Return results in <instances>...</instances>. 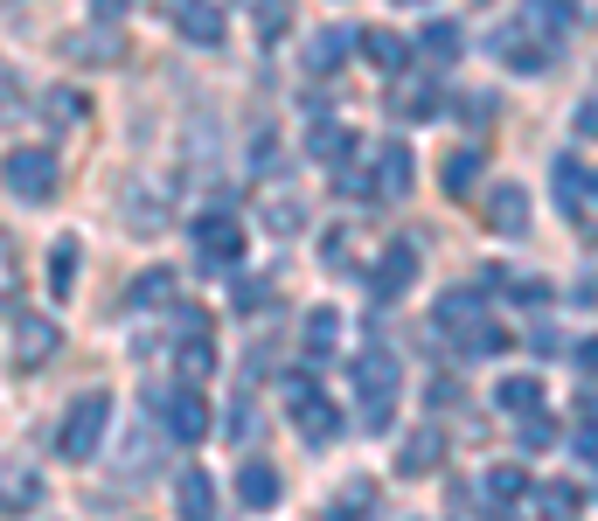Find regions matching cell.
I'll use <instances>...</instances> for the list:
<instances>
[{
	"instance_id": "51",
	"label": "cell",
	"mask_w": 598,
	"mask_h": 521,
	"mask_svg": "<svg viewBox=\"0 0 598 521\" xmlns=\"http://www.w3.org/2000/svg\"><path fill=\"white\" fill-rule=\"evenodd\" d=\"M591 195H598V181H591Z\"/></svg>"
},
{
	"instance_id": "43",
	"label": "cell",
	"mask_w": 598,
	"mask_h": 521,
	"mask_svg": "<svg viewBox=\"0 0 598 521\" xmlns=\"http://www.w3.org/2000/svg\"><path fill=\"white\" fill-rule=\"evenodd\" d=\"M334 188H342L348 202H362V195H376V174H362V167H334Z\"/></svg>"
},
{
	"instance_id": "18",
	"label": "cell",
	"mask_w": 598,
	"mask_h": 521,
	"mask_svg": "<svg viewBox=\"0 0 598 521\" xmlns=\"http://www.w3.org/2000/svg\"><path fill=\"white\" fill-rule=\"evenodd\" d=\"M63 57H70V63H119L125 42H119L112 21H98V29H84V35H63Z\"/></svg>"
},
{
	"instance_id": "24",
	"label": "cell",
	"mask_w": 598,
	"mask_h": 521,
	"mask_svg": "<svg viewBox=\"0 0 598 521\" xmlns=\"http://www.w3.org/2000/svg\"><path fill=\"white\" fill-rule=\"evenodd\" d=\"M362 57H369L383 76H411V49L389 35V29H376V35H362Z\"/></svg>"
},
{
	"instance_id": "29",
	"label": "cell",
	"mask_w": 598,
	"mask_h": 521,
	"mask_svg": "<svg viewBox=\"0 0 598 521\" xmlns=\"http://www.w3.org/2000/svg\"><path fill=\"white\" fill-rule=\"evenodd\" d=\"M174 369H181V382H202L216 369V341H174Z\"/></svg>"
},
{
	"instance_id": "39",
	"label": "cell",
	"mask_w": 598,
	"mask_h": 521,
	"mask_svg": "<svg viewBox=\"0 0 598 521\" xmlns=\"http://www.w3.org/2000/svg\"><path fill=\"white\" fill-rule=\"evenodd\" d=\"M125 223L161 229V223H168V202H161V195H133V202H125Z\"/></svg>"
},
{
	"instance_id": "7",
	"label": "cell",
	"mask_w": 598,
	"mask_h": 521,
	"mask_svg": "<svg viewBox=\"0 0 598 521\" xmlns=\"http://www.w3.org/2000/svg\"><path fill=\"white\" fill-rule=\"evenodd\" d=\"M480 223L501 229V237H523L529 229V188L523 181H494V188L480 195Z\"/></svg>"
},
{
	"instance_id": "11",
	"label": "cell",
	"mask_w": 598,
	"mask_h": 521,
	"mask_svg": "<svg viewBox=\"0 0 598 521\" xmlns=\"http://www.w3.org/2000/svg\"><path fill=\"white\" fill-rule=\"evenodd\" d=\"M494 57H501L515 76H543L557 49H550V42H536V35H523V29H501V35H494Z\"/></svg>"
},
{
	"instance_id": "27",
	"label": "cell",
	"mask_w": 598,
	"mask_h": 521,
	"mask_svg": "<svg viewBox=\"0 0 598 521\" xmlns=\"http://www.w3.org/2000/svg\"><path fill=\"white\" fill-rule=\"evenodd\" d=\"M342 57H348V29H321L314 42H306V70H314V76H334Z\"/></svg>"
},
{
	"instance_id": "12",
	"label": "cell",
	"mask_w": 598,
	"mask_h": 521,
	"mask_svg": "<svg viewBox=\"0 0 598 521\" xmlns=\"http://www.w3.org/2000/svg\"><path fill=\"white\" fill-rule=\"evenodd\" d=\"M432 320L446 327V334H474V327L487 320V299L474 293V285H453V293H446V299L432 306Z\"/></svg>"
},
{
	"instance_id": "8",
	"label": "cell",
	"mask_w": 598,
	"mask_h": 521,
	"mask_svg": "<svg viewBox=\"0 0 598 521\" xmlns=\"http://www.w3.org/2000/svg\"><path fill=\"white\" fill-rule=\"evenodd\" d=\"M8 341H14V369H42L49 355H57V327L42 320V313H8Z\"/></svg>"
},
{
	"instance_id": "31",
	"label": "cell",
	"mask_w": 598,
	"mask_h": 521,
	"mask_svg": "<svg viewBox=\"0 0 598 521\" xmlns=\"http://www.w3.org/2000/svg\"><path fill=\"white\" fill-rule=\"evenodd\" d=\"M536 508H543V514H550V521H570V514H578V508H585V493H578V487H570V480H550V487H536Z\"/></svg>"
},
{
	"instance_id": "13",
	"label": "cell",
	"mask_w": 598,
	"mask_h": 521,
	"mask_svg": "<svg viewBox=\"0 0 598 521\" xmlns=\"http://www.w3.org/2000/svg\"><path fill=\"white\" fill-rule=\"evenodd\" d=\"M480 174H487V153H480V146H453L446 161H438V181H446V195H453V202L474 195V188H480Z\"/></svg>"
},
{
	"instance_id": "21",
	"label": "cell",
	"mask_w": 598,
	"mask_h": 521,
	"mask_svg": "<svg viewBox=\"0 0 598 521\" xmlns=\"http://www.w3.org/2000/svg\"><path fill=\"white\" fill-rule=\"evenodd\" d=\"M306 153H314L321 167H348V153H355V140H348V125H334V119H321L314 133H306Z\"/></svg>"
},
{
	"instance_id": "35",
	"label": "cell",
	"mask_w": 598,
	"mask_h": 521,
	"mask_svg": "<svg viewBox=\"0 0 598 521\" xmlns=\"http://www.w3.org/2000/svg\"><path fill=\"white\" fill-rule=\"evenodd\" d=\"M251 21H257V35H285V21H293V0H244Z\"/></svg>"
},
{
	"instance_id": "17",
	"label": "cell",
	"mask_w": 598,
	"mask_h": 521,
	"mask_svg": "<svg viewBox=\"0 0 598 521\" xmlns=\"http://www.w3.org/2000/svg\"><path fill=\"white\" fill-rule=\"evenodd\" d=\"M438 459H446V438L425 425V431H411L404 446H397V473L404 480H425V473H438Z\"/></svg>"
},
{
	"instance_id": "30",
	"label": "cell",
	"mask_w": 598,
	"mask_h": 521,
	"mask_svg": "<svg viewBox=\"0 0 598 521\" xmlns=\"http://www.w3.org/2000/svg\"><path fill=\"white\" fill-rule=\"evenodd\" d=\"M36 501H42V480L29 473V466H8V521H21Z\"/></svg>"
},
{
	"instance_id": "4",
	"label": "cell",
	"mask_w": 598,
	"mask_h": 521,
	"mask_svg": "<svg viewBox=\"0 0 598 521\" xmlns=\"http://www.w3.org/2000/svg\"><path fill=\"white\" fill-rule=\"evenodd\" d=\"M285 410H293V431L306 446H334L342 438V410L314 389V376H285Z\"/></svg>"
},
{
	"instance_id": "20",
	"label": "cell",
	"mask_w": 598,
	"mask_h": 521,
	"mask_svg": "<svg viewBox=\"0 0 598 521\" xmlns=\"http://www.w3.org/2000/svg\"><path fill=\"white\" fill-rule=\"evenodd\" d=\"M494 403H501L515 425H523V417L543 410V376H501V382H494Z\"/></svg>"
},
{
	"instance_id": "2",
	"label": "cell",
	"mask_w": 598,
	"mask_h": 521,
	"mask_svg": "<svg viewBox=\"0 0 598 521\" xmlns=\"http://www.w3.org/2000/svg\"><path fill=\"white\" fill-rule=\"evenodd\" d=\"M105 425H112V389H84V397L70 403L63 431H57V452H63L70 466H84L98 446H105Z\"/></svg>"
},
{
	"instance_id": "40",
	"label": "cell",
	"mask_w": 598,
	"mask_h": 521,
	"mask_svg": "<svg viewBox=\"0 0 598 521\" xmlns=\"http://www.w3.org/2000/svg\"><path fill=\"white\" fill-rule=\"evenodd\" d=\"M508 293H515L523 313H543V306H550V278H508Z\"/></svg>"
},
{
	"instance_id": "14",
	"label": "cell",
	"mask_w": 598,
	"mask_h": 521,
	"mask_svg": "<svg viewBox=\"0 0 598 521\" xmlns=\"http://www.w3.org/2000/svg\"><path fill=\"white\" fill-rule=\"evenodd\" d=\"M278 493H285L278 466H265V459H244V466H237V501H244V508L265 514V508H278Z\"/></svg>"
},
{
	"instance_id": "16",
	"label": "cell",
	"mask_w": 598,
	"mask_h": 521,
	"mask_svg": "<svg viewBox=\"0 0 598 521\" xmlns=\"http://www.w3.org/2000/svg\"><path fill=\"white\" fill-rule=\"evenodd\" d=\"M389 112H397L404 125L432 119L438 112V76H397V84H389Z\"/></svg>"
},
{
	"instance_id": "36",
	"label": "cell",
	"mask_w": 598,
	"mask_h": 521,
	"mask_svg": "<svg viewBox=\"0 0 598 521\" xmlns=\"http://www.w3.org/2000/svg\"><path fill=\"white\" fill-rule=\"evenodd\" d=\"M585 188H591V181H578V161H557V202H564V216H578V208H585Z\"/></svg>"
},
{
	"instance_id": "34",
	"label": "cell",
	"mask_w": 598,
	"mask_h": 521,
	"mask_svg": "<svg viewBox=\"0 0 598 521\" xmlns=\"http://www.w3.org/2000/svg\"><path fill=\"white\" fill-rule=\"evenodd\" d=\"M529 14H536V29H550V35L578 29V8H570V0H529Z\"/></svg>"
},
{
	"instance_id": "33",
	"label": "cell",
	"mask_w": 598,
	"mask_h": 521,
	"mask_svg": "<svg viewBox=\"0 0 598 521\" xmlns=\"http://www.w3.org/2000/svg\"><path fill=\"white\" fill-rule=\"evenodd\" d=\"M251 431H257V403H251V382H244L237 397H230V417H223V438H237V446H244Z\"/></svg>"
},
{
	"instance_id": "23",
	"label": "cell",
	"mask_w": 598,
	"mask_h": 521,
	"mask_svg": "<svg viewBox=\"0 0 598 521\" xmlns=\"http://www.w3.org/2000/svg\"><path fill=\"white\" fill-rule=\"evenodd\" d=\"M181 35L202 42V49H216L223 42V14L210 8V0H181Z\"/></svg>"
},
{
	"instance_id": "48",
	"label": "cell",
	"mask_w": 598,
	"mask_h": 521,
	"mask_svg": "<svg viewBox=\"0 0 598 521\" xmlns=\"http://www.w3.org/2000/svg\"><path fill=\"white\" fill-rule=\"evenodd\" d=\"M251 161H257V167H272V161H278V146H272V133H257V140H251Z\"/></svg>"
},
{
	"instance_id": "3",
	"label": "cell",
	"mask_w": 598,
	"mask_h": 521,
	"mask_svg": "<svg viewBox=\"0 0 598 521\" xmlns=\"http://www.w3.org/2000/svg\"><path fill=\"white\" fill-rule=\"evenodd\" d=\"M153 403V425H161V438H174V446H195V438H210V403H202V382H181V389H161Z\"/></svg>"
},
{
	"instance_id": "42",
	"label": "cell",
	"mask_w": 598,
	"mask_h": 521,
	"mask_svg": "<svg viewBox=\"0 0 598 521\" xmlns=\"http://www.w3.org/2000/svg\"><path fill=\"white\" fill-rule=\"evenodd\" d=\"M550 446H557V425H550V417H543V410L523 417V452H550Z\"/></svg>"
},
{
	"instance_id": "45",
	"label": "cell",
	"mask_w": 598,
	"mask_h": 521,
	"mask_svg": "<svg viewBox=\"0 0 598 521\" xmlns=\"http://www.w3.org/2000/svg\"><path fill=\"white\" fill-rule=\"evenodd\" d=\"M49 112H57V119H84V112H91V104H84V98H77V91H57V98H49Z\"/></svg>"
},
{
	"instance_id": "15",
	"label": "cell",
	"mask_w": 598,
	"mask_h": 521,
	"mask_svg": "<svg viewBox=\"0 0 598 521\" xmlns=\"http://www.w3.org/2000/svg\"><path fill=\"white\" fill-rule=\"evenodd\" d=\"M300 348H306V361H334V355H342V313L314 306V313H306V327H300Z\"/></svg>"
},
{
	"instance_id": "41",
	"label": "cell",
	"mask_w": 598,
	"mask_h": 521,
	"mask_svg": "<svg viewBox=\"0 0 598 521\" xmlns=\"http://www.w3.org/2000/svg\"><path fill=\"white\" fill-rule=\"evenodd\" d=\"M174 341H210V313L202 306H174Z\"/></svg>"
},
{
	"instance_id": "38",
	"label": "cell",
	"mask_w": 598,
	"mask_h": 521,
	"mask_svg": "<svg viewBox=\"0 0 598 521\" xmlns=\"http://www.w3.org/2000/svg\"><path fill=\"white\" fill-rule=\"evenodd\" d=\"M300 223H306V216H300V202H293V195H272V202H265V229H278V237H293Z\"/></svg>"
},
{
	"instance_id": "32",
	"label": "cell",
	"mask_w": 598,
	"mask_h": 521,
	"mask_svg": "<svg viewBox=\"0 0 598 521\" xmlns=\"http://www.w3.org/2000/svg\"><path fill=\"white\" fill-rule=\"evenodd\" d=\"M501 348H508V334L494 327V320H480L474 334H459V355H466V361H487V355H501Z\"/></svg>"
},
{
	"instance_id": "46",
	"label": "cell",
	"mask_w": 598,
	"mask_h": 521,
	"mask_svg": "<svg viewBox=\"0 0 598 521\" xmlns=\"http://www.w3.org/2000/svg\"><path fill=\"white\" fill-rule=\"evenodd\" d=\"M342 244H348V229H327V251H321V257H327V265H334V272H342V265H348V251H342Z\"/></svg>"
},
{
	"instance_id": "50",
	"label": "cell",
	"mask_w": 598,
	"mask_h": 521,
	"mask_svg": "<svg viewBox=\"0 0 598 521\" xmlns=\"http://www.w3.org/2000/svg\"><path fill=\"white\" fill-rule=\"evenodd\" d=\"M397 8H418V0H397Z\"/></svg>"
},
{
	"instance_id": "25",
	"label": "cell",
	"mask_w": 598,
	"mask_h": 521,
	"mask_svg": "<svg viewBox=\"0 0 598 521\" xmlns=\"http://www.w3.org/2000/svg\"><path fill=\"white\" fill-rule=\"evenodd\" d=\"M174 285H181V278H174L168 265H146V272L133 278V306H146V313H161V306H174Z\"/></svg>"
},
{
	"instance_id": "9",
	"label": "cell",
	"mask_w": 598,
	"mask_h": 521,
	"mask_svg": "<svg viewBox=\"0 0 598 521\" xmlns=\"http://www.w3.org/2000/svg\"><path fill=\"white\" fill-rule=\"evenodd\" d=\"M411 188H418V161H411V146H404V140H383V146H376V195L397 202V195H411Z\"/></svg>"
},
{
	"instance_id": "47",
	"label": "cell",
	"mask_w": 598,
	"mask_h": 521,
	"mask_svg": "<svg viewBox=\"0 0 598 521\" xmlns=\"http://www.w3.org/2000/svg\"><path fill=\"white\" fill-rule=\"evenodd\" d=\"M125 8H133V0H91V14H98V21H112V29L125 21Z\"/></svg>"
},
{
	"instance_id": "6",
	"label": "cell",
	"mask_w": 598,
	"mask_h": 521,
	"mask_svg": "<svg viewBox=\"0 0 598 521\" xmlns=\"http://www.w3.org/2000/svg\"><path fill=\"white\" fill-rule=\"evenodd\" d=\"M418 237H397V244H383V257H376V272H369V299H404L411 285H418Z\"/></svg>"
},
{
	"instance_id": "44",
	"label": "cell",
	"mask_w": 598,
	"mask_h": 521,
	"mask_svg": "<svg viewBox=\"0 0 598 521\" xmlns=\"http://www.w3.org/2000/svg\"><path fill=\"white\" fill-rule=\"evenodd\" d=\"M570 361H578V376H591V382H598V334H591V341H578V348H570Z\"/></svg>"
},
{
	"instance_id": "1",
	"label": "cell",
	"mask_w": 598,
	"mask_h": 521,
	"mask_svg": "<svg viewBox=\"0 0 598 521\" xmlns=\"http://www.w3.org/2000/svg\"><path fill=\"white\" fill-rule=\"evenodd\" d=\"M397 382H404V361L389 348H362L355 355V410H362V431H389L397 425Z\"/></svg>"
},
{
	"instance_id": "22",
	"label": "cell",
	"mask_w": 598,
	"mask_h": 521,
	"mask_svg": "<svg viewBox=\"0 0 598 521\" xmlns=\"http://www.w3.org/2000/svg\"><path fill=\"white\" fill-rule=\"evenodd\" d=\"M487 501L494 508H515V501H529V466H487Z\"/></svg>"
},
{
	"instance_id": "28",
	"label": "cell",
	"mask_w": 598,
	"mask_h": 521,
	"mask_svg": "<svg viewBox=\"0 0 598 521\" xmlns=\"http://www.w3.org/2000/svg\"><path fill=\"white\" fill-rule=\"evenodd\" d=\"M77 251H84L77 237H57V244H49V293H57V299L77 293Z\"/></svg>"
},
{
	"instance_id": "19",
	"label": "cell",
	"mask_w": 598,
	"mask_h": 521,
	"mask_svg": "<svg viewBox=\"0 0 598 521\" xmlns=\"http://www.w3.org/2000/svg\"><path fill=\"white\" fill-rule=\"evenodd\" d=\"M174 508H181V521H216V487H210L202 466H189V473L174 480Z\"/></svg>"
},
{
	"instance_id": "10",
	"label": "cell",
	"mask_w": 598,
	"mask_h": 521,
	"mask_svg": "<svg viewBox=\"0 0 598 521\" xmlns=\"http://www.w3.org/2000/svg\"><path fill=\"white\" fill-rule=\"evenodd\" d=\"M195 244L210 265H230V257L244 251V223L237 216H223V208H210V216H195Z\"/></svg>"
},
{
	"instance_id": "49",
	"label": "cell",
	"mask_w": 598,
	"mask_h": 521,
	"mask_svg": "<svg viewBox=\"0 0 598 521\" xmlns=\"http://www.w3.org/2000/svg\"><path fill=\"white\" fill-rule=\"evenodd\" d=\"M578 133H585V140H598V98H591V104H578Z\"/></svg>"
},
{
	"instance_id": "26",
	"label": "cell",
	"mask_w": 598,
	"mask_h": 521,
	"mask_svg": "<svg viewBox=\"0 0 598 521\" xmlns=\"http://www.w3.org/2000/svg\"><path fill=\"white\" fill-rule=\"evenodd\" d=\"M418 42H425L432 63H459V57H466V29H459V21H425Z\"/></svg>"
},
{
	"instance_id": "37",
	"label": "cell",
	"mask_w": 598,
	"mask_h": 521,
	"mask_svg": "<svg viewBox=\"0 0 598 521\" xmlns=\"http://www.w3.org/2000/svg\"><path fill=\"white\" fill-rule=\"evenodd\" d=\"M230 306H237L244 320H251V313H265V306H272V278H237V293H230Z\"/></svg>"
},
{
	"instance_id": "5",
	"label": "cell",
	"mask_w": 598,
	"mask_h": 521,
	"mask_svg": "<svg viewBox=\"0 0 598 521\" xmlns=\"http://www.w3.org/2000/svg\"><path fill=\"white\" fill-rule=\"evenodd\" d=\"M57 153H49V146H14L8 153V195L14 202H49V195H57Z\"/></svg>"
}]
</instances>
